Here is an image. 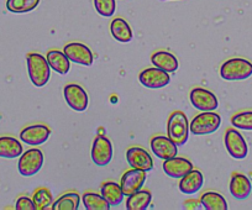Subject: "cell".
<instances>
[{
	"mask_svg": "<svg viewBox=\"0 0 252 210\" xmlns=\"http://www.w3.org/2000/svg\"><path fill=\"white\" fill-rule=\"evenodd\" d=\"M23 153V145L18 139L11 136L0 137V157L18 158Z\"/></svg>",
	"mask_w": 252,
	"mask_h": 210,
	"instance_id": "21",
	"label": "cell"
},
{
	"mask_svg": "<svg viewBox=\"0 0 252 210\" xmlns=\"http://www.w3.org/2000/svg\"><path fill=\"white\" fill-rule=\"evenodd\" d=\"M146 171L137 170V168H131V170L126 171L120 180L121 189H123L125 197H129L132 193L142 189V187L146 183Z\"/></svg>",
	"mask_w": 252,
	"mask_h": 210,
	"instance_id": "12",
	"label": "cell"
},
{
	"mask_svg": "<svg viewBox=\"0 0 252 210\" xmlns=\"http://www.w3.org/2000/svg\"><path fill=\"white\" fill-rule=\"evenodd\" d=\"M43 153L40 149H30L21 153L18 163V170L24 177L35 176L42 168Z\"/></svg>",
	"mask_w": 252,
	"mask_h": 210,
	"instance_id": "5",
	"label": "cell"
},
{
	"mask_svg": "<svg viewBox=\"0 0 252 210\" xmlns=\"http://www.w3.org/2000/svg\"><path fill=\"white\" fill-rule=\"evenodd\" d=\"M151 62L155 67L166 71L168 73H174L178 69V60L174 55L167 51H157L151 56Z\"/></svg>",
	"mask_w": 252,
	"mask_h": 210,
	"instance_id": "19",
	"label": "cell"
},
{
	"mask_svg": "<svg viewBox=\"0 0 252 210\" xmlns=\"http://www.w3.org/2000/svg\"><path fill=\"white\" fill-rule=\"evenodd\" d=\"M40 4V0H8L6 9L14 14H25L35 10Z\"/></svg>",
	"mask_w": 252,
	"mask_h": 210,
	"instance_id": "28",
	"label": "cell"
},
{
	"mask_svg": "<svg viewBox=\"0 0 252 210\" xmlns=\"http://www.w3.org/2000/svg\"><path fill=\"white\" fill-rule=\"evenodd\" d=\"M150 146H151L152 152L163 161L172 158L178 153V146L176 145V142L164 135H156L152 137Z\"/></svg>",
	"mask_w": 252,
	"mask_h": 210,
	"instance_id": "14",
	"label": "cell"
},
{
	"mask_svg": "<svg viewBox=\"0 0 252 210\" xmlns=\"http://www.w3.org/2000/svg\"><path fill=\"white\" fill-rule=\"evenodd\" d=\"M189 122L186 114L181 110L172 113L167 121V134L169 139L176 142L177 146H182L188 141L189 137Z\"/></svg>",
	"mask_w": 252,
	"mask_h": 210,
	"instance_id": "3",
	"label": "cell"
},
{
	"mask_svg": "<svg viewBox=\"0 0 252 210\" xmlns=\"http://www.w3.org/2000/svg\"><path fill=\"white\" fill-rule=\"evenodd\" d=\"M230 193L237 200H245L250 197L252 192V183L250 178L244 173H232L229 184Z\"/></svg>",
	"mask_w": 252,
	"mask_h": 210,
	"instance_id": "16",
	"label": "cell"
},
{
	"mask_svg": "<svg viewBox=\"0 0 252 210\" xmlns=\"http://www.w3.org/2000/svg\"><path fill=\"white\" fill-rule=\"evenodd\" d=\"M63 95H64V99H66L69 108H72L76 112L82 113L84 110H87V108H88V94L84 90L83 87L79 86V84H67L64 87V89H63Z\"/></svg>",
	"mask_w": 252,
	"mask_h": 210,
	"instance_id": "7",
	"label": "cell"
},
{
	"mask_svg": "<svg viewBox=\"0 0 252 210\" xmlns=\"http://www.w3.org/2000/svg\"><path fill=\"white\" fill-rule=\"evenodd\" d=\"M81 197L77 192H68L61 195L56 202H53V210H77L79 208Z\"/></svg>",
	"mask_w": 252,
	"mask_h": 210,
	"instance_id": "26",
	"label": "cell"
},
{
	"mask_svg": "<svg viewBox=\"0 0 252 210\" xmlns=\"http://www.w3.org/2000/svg\"><path fill=\"white\" fill-rule=\"evenodd\" d=\"M189 98L193 107L200 112H215L219 107L217 95L205 88L192 89Z\"/></svg>",
	"mask_w": 252,
	"mask_h": 210,
	"instance_id": "8",
	"label": "cell"
},
{
	"mask_svg": "<svg viewBox=\"0 0 252 210\" xmlns=\"http://www.w3.org/2000/svg\"><path fill=\"white\" fill-rule=\"evenodd\" d=\"M100 194L108 200L109 204L111 207H118L123 203L124 194L123 189H121V185L118 184L116 182H105L103 183L100 188Z\"/></svg>",
	"mask_w": 252,
	"mask_h": 210,
	"instance_id": "24",
	"label": "cell"
},
{
	"mask_svg": "<svg viewBox=\"0 0 252 210\" xmlns=\"http://www.w3.org/2000/svg\"><path fill=\"white\" fill-rule=\"evenodd\" d=\"M82 200L87 210H109L111 207L103 195L94 192L84 193Z\"/></svg>",
	"mask_w": 252,
	"mask_h": 210,
	"instance_id": "27",
	"label": "cell"
},
{
	"mask_svg": "<svg viewBox=\"0 0 252 210\" xmlns=\"http://www.w3.org/2000/svg\"><path fill=\"white\" fill-rule=\"evenodd\" d=\"M163 171L168 177L171 178H177V180H181L183 176H186L187 173L190 172L193 170V163L189 160L184 158V157H172L168 160H164L163 162Z\"/></svg>",
	"mask_w": 252,
	"mask_h": 210,
	"instance_id": "17",
	"label": "cell"
},
{
	"mask_svg": "<svg viewBox=\"0 0 252 210\" xmlns=\"http://www.w3.org/2000/svg\"><path fill=\"white\" fill-rule=\"evenodd\" d=\"M111 36L116 41L123 43H127L132 40V30L129 23L123 18H116L110 24Z\"/></svg>",
	"mask_w": 252,
	"mask_h": 210,
	"instance_id": "22",
	"label": "cell"
},
{
	"mask_svg": "<svg viewBox=\"0 0 252 210\" xmlns=\"http://www.w3.org/2000/svg\"><path fill=\"white\" fill-rule=\"evenodd\" d=\"M140 83L144 87L150 89H159L168 86L171 82L169 73L166 71L157 68V67H150V68L144 69L139 74Z\"/></svg>",
	"mask_w": 252,
	"mask_h": 210,
	"instance_id": "11",
	"label": "cell"
},
{
	"mask_svg": "<svg viewBox=\"0 0 252 210\" xmlns=\"http://www.w3.org/2000/svg\"><path fill=\"white\" fill-rule=\"evenodd\" d=\"M92 160L96 166L109 165L113 160V145L106 136L99 135L94 139L92 146Z\"/></svg>",
	"mask_w": 252,
	"mask_h": 210,
	"instance_id": "9",
	"label": "cell"
},
{
	"mask_svg": "<svg viewBox=\"0 0 252 210\" xmlns=\"http://www.w3.org/2000/svg\"><path fill=\"white\" fill-rule=\"evenodd\" d=\"M32 200L36 210H47L48 208H52L53 195L47 188H38L33 193Z\"/></svg>",
	"mask_w": 252,
	"mask_h": 210,
	"instance_id": "29",
	"label": "cell"
},
{
	"mask_svg": "<svg viewBox=\"0 0 252 210\" xmlns=\"http://www.w3.org/2000/svg\"><path fill=\"white\" fill-rule=\"evenodd\" d=\"M47 62L51 68L61 76H64L71 69V61L64 52L60 50H51L47 52Z\"/></svg>",
	"mask_w": 252,
	"mask_h": 210,
	"instance_id": "20",
	"label": "cell"
},
{
	"mask_svg": "<svg viewBox=\"0 0 252 210\" xmlns=\"http://www.w3.org/2000/svg\"><path fill=\"white\" fill-rule=\"evenodd\" d=\"M16 210H36L35 204H33V200L29 197H20L16 200L15 204Z\"/></svg>",
	"mask_w": 252,
	"mask_h": 210,
	"instance_id": "32",
	"label": "cell"
},
{
	"mask_svg": "<svg viewBox=\"0 0 252 210\" xmlns=\"http://www.w3.org/2000/svg\"><path fill=\"white\" fill-rule=\"evenodd\" d=\"M220 76L225 81H245L252 76V62L240 57L227 60L220 67Z\"/></svg>",
	"mask_w": 252,
	"mask_h": 210,
	"instance_id": "2",
	"label": "cell"
},
{
	"mask_svg": "<svg viewBox=\"0 0 252 210\" xmlns=\"http://www.w3.org/2000/svg\"><path fill=\"white\" fill-rule=\"evenodd\" d=\"M63 52L66 54V56L68 57L69 61L74 62L77 64H81V66L91 67L94 62V56L93 52L91 51V48L87 45L81 42H71L67 43L63 48Z\"/></svg>",
	"mask_w": 252,
	"mask_h": 210,
	"instance_id": "10",
	"label": "cell"
},
{
	"mask_svg": "<svg viewBox=\"0 0 252 210\" xmlns=\"http://www.w3.org/2000/svg\"><path fill=\"white\" fill-rule=\"evenodd\" d=\"M224 142L226 151L229 152L232 158H235V160L246 158L247 153H249V147H247L244 136L240 134V131H237V129H235V127L227 129L225 132Z\"/></svg>",
	"mask_w": 252,
	"mask_h": 210,
	"instance_id": "6",
	"label": "cell"
},
{
	"mask_svg": "<svg viewBox=\"0 0 252 210\" xmlns=\"http://www.w3.org/2000/svg\"><path fill=\"white\" fill-rule=\"evenodd\" d=\"M231 125L235 129L252 131V110H245L232 115Z\"/></svg>",
	"mask_w": 252,
	"mask_h": 210,
	"instance_id": "30",
	"label": "cell"
},
{
	"mask_svg": "<svg viewBox=\"0 0 252 210\" xmlns=\"http://www.w3.org/2000/svg\"><path fill=\"white\" fill-rule=\"evenodd\" d=\"M26 62H28L29 77L33 86L38 88L46 86L51 77V67L47 59L37 52H31L26 56Z\"/></svg>",
	"mask_w": 252,
	"mask_h": 210,
	"instance_id": "1",
	"label": "cell"
},
{
	"mask_svg": "<svg viewBox=\"0 0 252 210\" xmlns=\"http://www.w3.org/2000/svg\"><path fill=\"white\" fill-rule=\"evenodd\" d=\"M199 202L205 210H227L226 199L220 193L213 190L203 193Z\"/></svg>",
	"mask_w": 252,
	"mask_h": 210,
	"instance_id": "25",
	"label": "cell"
},
{
	"mask_svg": "<svg viewBox=\"0 0 252 210\" xmlns=\"http://www.w3.org/2000/svg\"><path fill=\"white\" fill-rule=\"evenodd\" d=\"M94 6L96 13L104 18H111L116 10L115 0H94Z\"/></svg>",
	"mask_w": 252,
	"mask_h": 210,
	"instance_id": "31",
	"label": "cell"
},
{
	"mask_svg": "<svg viewBox=\"0 0 252 210\" xmlns=\"http://www.w3.org/2000/svg\"><path fill=\"white\" fill-rule=\"evenodd\" d=\"M203 183H204V177L202 172L193 168L190 172L181 178L178 187L183 194H195L203 187Z\"/></svg>",
	"mask_w": 252,
	"mask_h": 210,
	"instance_id": "18",
	"label": "cell"
},
{
	"mask_svg": "<svg viewBox=\"0 0 252 210\" xmlns=\"http://www.w3.org/2000/svg\"><path fill=\"white\" fill-rule=\"evenodd\" d=\"M221 125V118L215 112H202L195 115L192 122L189 124V130L193 135L203 136L217 131Z\"/></svg>",
	"mask_w": 252,
	"mask_h": 210,
	"instance_id": "4",
	"label": "cell"
},
{
	"mask_svg": "<svg viewBox=\"0 0 252 210\" xmlns=\"http://www.w3.org/2000/svg\"><path fill=\"white\" fill-rule=\"evenodd\" d=\"M199 204L200 202L198 203L197 200H187V202L184 203V208H186V209H198V208H199Z\"/></svg>",
	"mask_w": 252,
	"mask_h": 210,
	"instance_id": "33",
	"label": "cell"
},
{
	"mask_svg": "<svg viewBox=\"0 0 252 210\" xmlns=\"http://www.w3.org/2000/svg\"><path fill=\"white\" fill-rule=\"evenodd\" d=\"M50 135L51 129L47 125L33 124L21 130L20 140L24 144L31 145V146H38V145L45 144L50 139Z\"/></svg>",
	"mask_w": 252,
	"mask_h": 210,
	"instance_id": "13",
	"label": "cell"
},
{
	"mask_svg": "<svg viewBox=\"0 0 252 210\" xmlns=\"http://www.w3.org/2000/svg\"><path fill=\"white\" fill-rule=\"evenodd\" d=\"M126 161L131 168H137L146 172L154 168V160L151 154L139 146H132L126 151Z\"/></svg>",
	"mask_w": 252,
	"mask_h": 210,
	"instance_id": "15",
	"label": "cell"
},
{
	"mask_svg": "<svg viewBox=\"0 0 252 210\" xmlns=\"http://www.w3.org/2000/svg\"><path fill=\"white\" fill-rule=\"evenodd\" d=\"M152 194L147 189H140L132 193L126 200V209L127 210H146L151 203Z\"/></svg>",
	"mask_w": 252,
	"mask_h": 210,
	"instance_id": "23",
	"label": "cell"
}]
</instances>
